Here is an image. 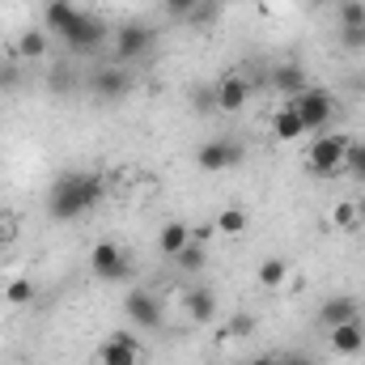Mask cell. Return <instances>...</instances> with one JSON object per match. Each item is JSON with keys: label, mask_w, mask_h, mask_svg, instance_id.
<instances>
[{"label": "cell", "mask_w": 365, "mask_h": 365, "mask_svg": "<svg viewBox=\"0 0 365 365\" xmlns=\"http://www.w3.org/2000/svg\"><path fill=\"white\" fill-rule=\"evenodd\" d=\"M102 195H106L102 175H93V170H64L60 179L47 187V217L51 221H77V217H86V212H93L102 204Z\"/></svg>", "instance_id": "obj_1"}, {"label": "cell", "mask_w": 365, "mask_h": 365, "mask_svg": "<svg viewBox=\"0 0 365 365\" xmlns=\"http://www.w3.org/2000/svg\"><path fill=\"white\" fill-rule=\"evenodd\" d=\"M349 145H353V136H344V132H319L314 145H310V170H314L319 179H336V175H344Z\"/></svg>", "instance_id": "obj_2"}, {"label": "cell", "mask_w": 365, "mask_h": 365, "mask_svg": "<svg viewBox=\"0 0 365 365\" xmlns=\"http://www.w3.org/2000/svg\"><path fill=\"white\" fill-rule=\"evenodd\" d=\"M284 102H289V106L302 115L306 132H314V136H319V132H327V128H331V119H336V98H331L327 90H314V86H310L306 93H297V98H284Z\"/></svg>", "instance_id": "obj_3"}, {"label": "cell", "mask_w": 365, "mask_h": 365, "mask_svg": "<svg viewBox=\"0 0 365 365\" xmlns=\"http://www.w3.org/2000/svg\"><path fill=\"white\" fill-rule=\"evenodd\" d=\"M60 38H64V47H73L77 56H93V51H102V47H106L110 26H106L98 13H81V17H77Z\"/></svg>", "instance_id": "obj_4"}, {"label": "cell", "mask_w": 365, "mask_h": 365, "mask_svg": "<svg viewBox=\"0 0 365 365\" xmlns=\"http://www.w3.org/2000/svg\"><path fill=\"white\" fill-rule=\"evenodd\" d=\"M90 272L98 276V280L123 284V280H132V259H128V251H123L119 242H98L90 251Z\"/></svg>", "instance_id": "obj_5"}, {"label": "cell", "mask_w": 365, "mask_h": 365, "mask_svg": "<svg viewBox=\"0 0 365 365\" xmlns=\"http://www.w3.org/2000/svg\"><path fill=\"white\" fill-rule=\"evenodd\" d=\"M153 43H158V34H153L145 21H123V26L115 30V60H119V64H132V60L149 56Z\"/></svg>", "instance_id": "obj_6"}, {"label": "cell", "mask_w": 365, "mask_h": 365, "mask_svg": "<svg viewBox=\"0 0 365 365\" xmlns=\"http://www.w3.org/2000/svg\"><path fill=\"white\" fill-rule=\"evenodd\" d=\"M238 162H242V145L230 140V136L204 140V145L195 149V166L208 170V175H221V170H230V166H238Z\"/></svg>", "instance_id": "obj_7"}, {"label": "cell", "mask_w": 365, "mask_h": 365, "mask_svg": "<svg viewBox=\"0 0 365 365\" xmlns=\"http://www.w3.org/2000/svg\"><path fill=\"white\" fill-rule=\"evenodd\" d=\"M123 314H128L136 327H145V331H158V327H162V302H158L149 289H132V293L123 297Z\"/></svg>", "instance_id": "obj_8"}, {"label": "cell", "mask_w": 365, "mask_h": 365, "mask_svg": "<svg viewBox=\"0 0 365 365\" xmlns=\"http://www.w3.org/2000/svg\"><path fill=\"white\" fill-rule=\"evenodd\" d=\"M314 323L327 327V331H331V327H344V323H361V302L349 297V293H336V297H327V302L319 306Z\"/></svg>", "instance_id": "obj_9"}, {"label": "cell", "mask_w": 365, "mask_h": 365, "mask_svg": "<svg viewBox=\"0 0 365 365\" xmlns=\"http://www.w3.org/2000/svg\"><path fill=\"white\" fill-rule=\"evenodd\" d=\"M140 340L132 336V331H115V336H106L102 340V349H98V361L102 365H140Z\"/></svg>", "instance_id": "obj_10"}, {"label": "cell", "mask_w": 365, "mask_h": 365, "mask_svg": "<svg viewBox=\"0 0 365 365\" xmlns=\"http://www.w3.org/2000/svg\"><path fill=\"white\" fill-rule=\"evenodd\" d=\"M251 86H255V81H247V77H238V73H225L221 81H212V90H217V110H225V115L242 110V106L251 102Z\"/></svg>", "instance_id": "obj_11"}, {"label": "cell", "mask_w": 365, "mask_h": 365, "mask_svg": "<svg viewBox=\"0 0 365 365\" xmlns=\"http://www.w3.org/2000/svg\"><path fill=\"white\" fill-rule=\"evenodd\" d=\"M182 314L191 323H212L217 319V293L208 284H187L182 289Z\"/></svg>", "instance_id": "obj_12"}, {"label": "cell", "mask_w": 365, "mask_h": 365, "mask_svg": "<svg viewBox=\"0 0 365 365\" xmlns=\"http://www.w3.org/2000/svg\"><path fill=\"white\" fill-rule=\"evenodd\" d=\"M90 90L102 102H115V98H123V93L132 90V77H128V68H102V73L90 77Z\"/></svg>", "instance_id": "obj_13"}, {"label": "cell", "mask_w": 365, "mask_h": 365, "mask_svg": "<svg viewBox=\"0 0 365 365\" xmlns=\"http://www.w3.org/2000/svg\"><path fill=\"white\" fill-rule=\"evenodd\" d=\"M327 344H331V353H340V357H357V353L365 349V327L361 323L331 327V331H327Z\"/></svg>", "instance_id": "obj_14"}, {"label": "cell", "mask_w": 365, "mask_h": 365, "mask_svg": "<svg viewBox=\"0 0 365 365\" xmlns=\"http://www.w3.org/2000/svg\"><path fill=\"white\" fill-rule=\"evenodd\" d=\"M187 242H191V225H187V221H166L162 234H158V251H162L166 259H175Z\"/></svg>", "instance_id": "obj_15"}, {"label": "cell", "mask_w": 365, "mask_h": 365, "mask_svg": "<svg viewBox=\"0 0 365 365\" xmlns=\"http://www.w3.org/2000/svg\"><path fill=\"white\" fill-rule=\"evenodd\" d=\"M272 86L284 98H297V93H306L310 86H306V73L297 68V64H280V68H272Z\"/></svg>", "instance_id": "obj_16"}, {"label": "cell", "mask_w": 365, "mask_h": 365, "mask_svg": "<svg viewBox=\"0 0 365 365\" xmlns=\"http://www.w3.org/2000/svg\"><path fill=\"white\" fill-rule=\"evenodd\" d=\"M272 132L280 136V140H297V136H306V123H302V115L284 102V106L276 110V119H272Z\"/></svg>", "instance_id": "obj_17"}, {"label": "cell", "mask_w": 365, "mask_h": 365, "mask_svg": "<svg viewBox=\"0 0 365 365\" xmlns=\"http://www.w3.org/2000/svg\"><path fill=\"white\" fill-rule=\"evenodd\" d=\"M77 17H81V9H77L73 0H51V4H47V30H56V34H64Z\"/></svg>", "instance_id": "obj_18"}, {"label": "cell", "mask_w": 365, "mask_h": 365, "mask_svg": "<svg viewBox=\"0 0 365 365\" xmlns=\"http://www.w3.org/2000/svg\"><path fill=\"white\" fill-rule=\"evenodd\" d=\"M175 264H179V272H182V276H195V272H204V264H208V251H204V247L191 238V242L182 247L179 255H175Z\"/></svg>", "instance_id": "obj_19"}, {"label": "cell", "mask_w": 365, "mask_h": 365, "mask_svg": "<svg viewBox=\"0 0 365 365\" xmlns=\"http://www.w3.org/2000/svg\"><path fill=\"white\" fill-rule=\"evenodd\" d=\"M17 56H21V60H43V56H47V34H43V30H26V34L17 38Z\"/></svg>", "instance_id": "obj_20"}, {"label": "cell", "mask_w": 365, "mask_h": 365, "mask_svg": "<svg viewBox=\"0 0 365 365\" xmlns=\"http://www.w3.org/2000/svg\"><path fill=\"white\" fill-rule=\"evenodd\" d=\"M247 225H251V217H247L242 208H221V212H217V230L230 234V238H238Z\"/></svg>", "instance_id": "obj_21"}, {"label": "cell", "mask_w": 365, "mask_h": 365, "mask_svg": "<svg viewBox=\"0 0 365 365\" xmlns=\"http://www.w3.org/2000/svg\"><path fill=\"white\" fill-rule=\"evenodd\" d=\"M284 276H289V264H284V259H264V264H259V284H264V289H280Z\"/></svg>", "instance_id": "obj_22"}, {"label": "cell", "mask_w": 365, "mask_h": 365, "mask_svg": "<svg viewBox=\"0 0 365 365\" xmlns=\"http://www.w3.org/2000/svg\"><path fill=\"white\" fill-rule=\"evenodd\" d=\"M344 175L365 182V140H353L349 145V158H344Z\"/></svg>", "instance_id": "obj_23"}, {"label": "cell", "mask_w": 365, "mask_h": 365, "mask_svg": "<svg viewBox=\"0 0 365 365\" xmlns=\"http://www.w3.org/2000/svg\"><path fill=\"white\" fill-rule=\"evenodd\" d=\"M365 21V0H344L340 4V30H353Z\"/></svg>", "instance_id": "obj_24"}, {"label": "cell", "mask_w": 365, "mask_h": 365, "mask_svg": "<svg viewBox=\"0 0 365 365\" xmlns=\"http://www.w3.org/2000/svg\"><path fill=\"white\" fill-rule=\"evenodd\" d=\"M30 297H34V284H30L26 276H17V280L4 289V302H9V306H26Z\"/></svg>", "instance_id": "obj_25"}, {"label": "cell", "mask_w": 365, "mask_h": 365, "mask_svg": "<svg viewBox=\"0 0 365 365\" xmlns=\"http://www.w3.org/2000/svg\"><path fill=\"white\" fill-rule=\"evenodd\" d=\"M217 13H221V4H217V0H200V9H195L187 21H191V26H212V21H217Z\"/></svg>", "instance_id": "obj_26"}, {"label": "cell", "mask_w": 365, "mask_h": 365, "mask_svg": "<svg viewBox=\"0 0 365 365\" xmlns=\"http://www.w3.org/2000/svg\"><path fill=\"white\" fill-rule=\"evenodd\" d=\"M331 221L340 225V230H349V225H357L361 217H357V204H349V200H340L336 204V212H331Z\"/></svg>", "instance_id": "obj_27"}, {"label": "cell", "mask_w": 365, "mask_h": 365, "mask_svg": "<svg viewBox=\"0 0 365 365\" xmlns=\"http://www.w3.org/2000/svg\"><path fill=\"white\" fill-rule=\"evenodd\" d=\"M195 9H200V0H166V13H170L175 21H187Z\"/></svg>", "instance_id": "obj_28"}, {"label": "cell", "mask_w": 365, "mask_h": 365, "mask_svg": "<svg viewBox=\"0 0 365 365\" xmlns=\"http://www.w3.org/2000/svg\"><path fill=\"white\" fill-rule=\"evenodd\" d=\"M340 43H344L349 51H361L365 47V21L361 26H353V30H340Z\"/></svg>", "instance_id": "obj_29"}, {"label": "cell", "mask_w": 365, "mask_h": 365, "mask_svg": "<svg viewBox=\"0 0 365 365\" xmlns=\"http://www.w3.org/2000/svg\"><path fill=\"white\" fill-rule=\"evenodd\" d=\"M195 110H200V115H208V110H217V90H212V86H204V90H195Z\"/></svg>", "instance_id": "obj_30"}, {"label": "cell", "mask_w": 365, "mask_h": 365, "mask_svg": "<svg viewBox=\"0 0 365 365\" xmlns=\"http://www.w3.org/2000/svg\"><path fill=\"white\" fill-rule=\"evenodd\" d=\"M251 331H255V319H251V314H234L230 336H251Z\"/></svg>", "instance_id": "obj_31"}, {"label": "cell", "mask_w": 365, "mask_h": 365, "mask_svg": "<svg viewBox=\"0 0 365 365\" xmlns=\"http://www.w3.org/2000/svg\"><path fill=\"white\" fill-rule=\"evenodd\" d=\"M276 365H314V361H310V357H302V353H284Z\"/></svg>", "instance_id": "obj_32"}, {"label": "cell", "mask_w": 365, "mask_h": 365, "mask_svg": "<svg viewBox=\"0 0 365 365\" xmlns=\"http://www.w3.org/2000/svg\"><path fill=\"white\" fill-rule=\"evenodd\" d=\"M247 365H276V357H255V361H247Z\"/></svg>", "instance_id": "obj_33"}, {"label": "cell", "mask_w": 365, "mask_h": 365, "mask_svg": "<svg viewBox=\"0 0 365 365\" xmlns=\"http://www.w3.org/2000/svg\"><path fill=\"white\" fill-rule=\"evenodd\" d=\"M314 4H344V0H314Z\"/></svg>", "instance_id": "obj_34"}, {"label": "cell", "mask_w": 365, "mask_h": 365, "mask_svg": "<svg viewBox=\"0 0 365 365\" xmlns=\"http://www.w3.org/2000/svg\"><path fill=\"white\" fill-rule=\"evenodd\" d=\"M43 4H51V0H43Z\"/></svg>", "instance_id": "obj_35"}]
</instances>
